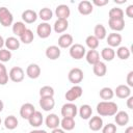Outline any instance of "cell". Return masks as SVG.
<instances>
[{
    "label": "cell",
    "instance_id": "1",
    "mask_svg": "<svg viewBox=\"0 0 133 133\" xmlns=\"http://www.w3.org/2000/svg\"><path fill=\"white\" fill-rule=\"evenodd\" d=\"M118 111V106L112 101H102L97 104V112L100 116H113Z\"/></svg>",
    "mask_w": 133,
    "mask_h": 133
},
{
    "label": "cell",
    "instance_id": "2",
    "mask_svg": "<svg viewBox=\"0 0 133 133\" xmlns=\"http://www.w3.org/2000/svg\"><path fill=\"white\" fill-rule=\"evenodd\" d=\"M69 53H70V56L73 58V59H76V60H79L81 58H83L85 56V53H86V49L83 45L81 44H73L71 47H70V50H69Z\"/></svg>",
    "mask_w": 133,
    "mask_h": 133
},
{
    "label": "cell",
    "instance_id": "3",
    "mask_svg": "<svg viewBox=\"0 0 133 133\" xmlns=\"http://www.w3.org/2000/svg\"><path fill=\"white\" fill-rule=\"evenodd\" d=\"M14 22V17L12 14L8 10V8L1 6L0 7V24L3 27H9L12 25Z\"/></svg>",
    "mask_w": 133,
    "mask_h": 133
},
{
    "label": "cell",
    "instance_id": "4",
    "mask_svg": "<svg viewBox=\"0 0 133 133\" xmlns=\"http://www.w3.org/2000/svg\"><path fill=\"white\" fill-rule=\"evenodd\" d=\"M77 113H78V107L72 102L65 103L61 107V115L63 117H72V118H74L77 115Z\"/></svg>",
    "mask_w": 133,
    "mask_h": 133
},
{
    "label": "cell",
    "instance_id": "5",
    "mask_svg": "<svg viewBox=\"0 0 133 133\" xmlns=\"http://www.w3.org/2000/svg\"><path fill=\"white\" fill-rule=\"evenodd\" d=\"M84 74L83 71L79 68H73L70 70L69 74H68V79L71 83H74L75 85H77L78 83H80L83 80Z\"/></svg>",
    "mask_w": 133,
    "mask_h": 133
},
{
    "label": "cell",
    "instance_id": "6",
    "mask_svg": "<svg viewBox=\"0 0 133 133\" xmlns=\"http://www.w3.org/2000/svg\"><path fill=\"white\" fill-rule=\"evenodd\" d=\"M82 94H83L82 87L79 86V85H74V86H72V87L65 92L64 97H65V100H66V101H69V102H74L75 100L79 99V98L82 96Z\"/></svg>",
    "mask_w": 133,
    "mask_h": 133
},
{
    "label": "cell",
    "instance_id": "7",
    "mask_svg": "<svg viewBox=\"0 0 133 133\" xmlns=\"http://www.w3.org/2000/svg\"><path fill=\"white\" fill-rule=\"evenodd\" d=\"M24 71L21 66H14L10 69L9 73H8V77L9 79L12 81V82H16V83H19L21 81H23L24 79Z\"/></svg>",
    "mask_w": 133,
    "mask_h": 133
},
{
    "label": "cell",
    "instance_id": "8",
    "mask_svg": "<svg viewBox=\"0 0 133 133\" xmlns=\"http://www.w3.org/2000/svg\"><path fill=\"white\" fill-rule=\"evenodd\" d=\"M52 27L48 22H43L37 25L36 27V33L41 38H47L51 35Z\"/></svg>",
    "mask_w": 133,
    "mask_h": 133
},
{
    "label": "cell",
    "instance_id": "9",
    "mask_svg": "<svg viewBox=\"0 0 133 133\" xmlns=\"http://www.w3.org/2000/svg\"><path fill=\"white\" fill-rule=\"evenodd\" d=\"M55 15L57 19H62V20H68V18L71 15V9L68 5L65 4H59L55 8Z\"/></svg>",
    "mask_w": 133,
    "mask_h": 133
},
{
    "label": "cell",
    "instance_id": "10",
    "mask_svg": "<svg viewBox=\"0 0 133 133\" xmlns=\"http://www.w3.org/2000/svg\"><path fill=\"white\" fill-rule=\"evenodd\" d=\"M113 91H114V95L119 99H127L128 97L131 96V88L126 84L117 85Z\"/></svg>",
    "mask_w": 133,
    "mask_h": 133
},
{
    "label": "cell",
    "instance_id": "11",
    "mask_svg": "<svg viewBox=\"0 0 133 133\" xmlns=\"http://www.w3.org/2000/svg\"><path fill=\"white\" fill-rule=\"evenodd\" d=\"M39 106L44 111H50L55 106V100L53 97H41Z\"/></svg>",
    "mask_w": 133,
    "mask_h": 133
},
{
    "label": "cell",
    "instance_id": "12",
    "mask_svg": "<svg viewBox=\"0 0 133 133\" xmlns=\"http://www.w3.org/2000/svg\"><path fill=\"white\" fill-rule=\"evenodd\" d=\"M92 10H94V5L91 4L90 1L83 0V1L79 2V4H78V11L82 16H87V15L91 14Z\"/></svg>",
    "mask_w": 133,
    "mask_h": 133
},
{
    "label": "cell",
    "instance_id": "13",
    "mask_svg": "<svg viewBox=\"0 0 133 133\" xmlns=\"http://www.w3.org/2000/svg\"><path fill=\"white\" fill-rule=\"evenodd\" d=\"M35 111V107L31 103H25L20 108V115L22 118L28 119Z\"/></svg>",
    "mask_w": 133,
    "mask_h": 133
},
{
    "label": "cell",
    "instance_id": "14",
    "mask_svg": "<svg viewBox=\"0 0 133 133\" xmlns=\"http://www.w3.org/2000/svg\"><path fill=\"white\" fill-rule=\"evenodd\" d=\"M45 123H46V126L53 130V129H56L60 126V118L55 114V113H50L49 115H47L46 119H45Z\"/></svg>",
    "mask_w": 133,
    "mask_h": 133
},
{
    "label": "cell",
    "instance_id": "15",
    "mask_svg": "<svg viewBox=\"0 0 133 133\" xmlns=\"http://www.w3.org/2000/svg\"><path fill=\"white\" fill-rule=\"evenodd\" d=\"M73 36L69 33H63L58 37V47L62 48V49H66L70 48L73 45Z\"/></svg>",
    "mask_w": 133,
    "mask_h": 133
},
{
    "label": "cell",
    "instance_id": "16",
    "mask_svg": "<svg viewBox=\"0 0 133 133\" xmlns=\"http://www.w3.org/2000/svg\"><path fill=\"white\" fill-rule=\"evenodd\" d=\"M103 126V118L100 115L91 116L88 121V127L91 131H100Z\"/></svg>",
    "mask_w": 133,
    "mask_h": 133
},
{
    "label": "cell",
    "instance_id": "17",
    "mask_svg": "<svg viewBox=\"0 0 133 133\" xmlns=\"http://www.w3.org/2000/svg\"><path fill=\"white\" fill-rule=\"evenodd\" d=\"M108 25L109 28L115 32L122 31L125 28V19H109Z\"/></svg>",
    "mask_w": 133,
    "mask_h": 133
},
{
    "label": "cell",
    "instance_id": "18",
    "mask_svg": "<svg viewBox=\"0 0 133 133\" xmlns=\"http://www.w3.org/2000/svg\"><path fill=\"white\" fill-rule=\"evenodd\" d=\"M47 58L51 59V60H55L57 58H59L60 54H61V51H60V48L58 46H49L47 49H46V52H45Z\"/></svg>",
    "mask_w": 133,
    "mask_h": 133
},
{
    "label": "cell",
    "instance_id": "19",
    "mask_svg": "<svg viewBox=\"0 0 133 133\" xmlns=\"http://www.w3.org/2000/svg\"><path fill=\"white\" fill-rule=\"evenodd\" d=\"M26 75L30 79H36L41 75V68L36 63H30L26 69Z\"/></svg>",
    "mask_w": 133,
    "mask_h": 133
},
{
    "label": "cell",
    "instance_id": "20",
    "mask_svg": "<svg viewBox=\"0 0 133 133\" xmlns=\"http://www.w3.org/2000/svg\"><path fill=\"white\" fill-rule=\"evenodd\" d=\"M129 114L128 112L124 111V110H121V111H117L115 114H114V121L116 123V125L118 126H125L129 123Z\"/></svg>",
    "mask_w": 133,
    "mask_h": 133
},
{
    "label": "cell",
    "instance_id": "21",
    "mask_svg": "<svg viewBox=\"0 0 133 133\" xmlns=\"http://www.w3.org/2000/svg\"><path fill=\"white\" fill-rule=\"evenodd\" d=\"M121 43H122V35L119 33L112 32V33L108 34V36H107V44L109 45L110 48L119 47Z\"/></svg>",
    "mask_w": 133,
    "mask_h": 133
},
{
    "label": "cell",
    "instance_id": "22",
    "mask_svg": "<svg viewBox=\"0 0 133 133\" xmlns=\"http://www.w3.org/2000/svg\"><path fill=\"white\" fill-rule=\"evenodd\" d=\"M37 14L33 9H26L22 12V19L27 24H32L37 20Z\"/></svg>",
    "mask_w": 133,
    "mask_h": 133
},
{
    "label": "cell",
    "instance_id": "23",
    "mask_svg": "<svg viewBox=\"0 0 133 133\" xmlns=\"http://www.w3.org/2000/svg\"><path fill=\"white\" fill-rule=\"evenodd\" d=\"M28 122H29V125L31 127H35V128L39 127L43 124V122H44V117H43L42 112L35 110L34 113L28 118Z\"/></svg>",
    "mask_w": 133,
    "mask_h": 133
},
{
    "label": "cell",
    "instance_id": "24",
    "mask_svg": "<svg viewBox=\"0 0 133 133\" xmlns=\"http://www.w3.org/2000/svg\"><path fill=\"white\" fill-rule=\"evenodd\" d=\"M20 44H21V42L17 37H15V36H8L4 41V46L9 51H11V50H18L20 48Z\"/></svg>",
    "mask_w": 133,
    "mask_h": 133
},
{
    "label": "cell",
    "instance_id": "25",
    "mask_svg": "<svg viewBox=\"0 0 133 133\" xmlns=\"http://www.w3.org/2000/svg\"><path fill=\"white\" fill-rule=\"evenodd\" d=\"M85 58L89 64L94 65L100 61V53L97 50H88L85 53Z\"/></svg>",
    "mask_w": 133,
    "mask_h": 133
},
{
    "label": "cell",
    "instance_id": "26",
    "mask_svg": "<svg viewBox=\"0 0 133 133\" xmlns=\"http://www.w3.org/2000/svg\"><path fill=\"white\" fill-rule=\"evenodd\" d=\"M92 71H94V74H95L96 76H98V77H103V76H105L106 73H107V66H106L105 62H103V61L100 60L99 62H97L96 64L92 65Z\"/></svg>",
    "mask_w": 133,
    "mask_h": 133
},
{
    "label": "cell",
    "instance_id": "27",
    "mask_svg": "<svg viewBox=\"0 0 133 133\" xmlns=\"http://www.w3.org/2000/svg\"><path fill=\"white\" fill-rule=\"evenodd\" d=\"M69 27V22L68 20H62V19H57L53 25V29L56 33H62L64 32Z\"/></svg>",
    "mask_w": 133,
    "mask_h": 133
},
{
    "label": "cell",
    "instance_id": "28",
    "mask_svg": "<svg viewBox=\"0 0 133 133\" xmlns=\"http://www.w3.org/2000/svg\"><path fill=\"white\" fill-rule=\"evenodd\" d=\"M78 113L82 119H89L92 114V109L88 104H83L80 106Z\"/></svg>",
    "mask_w": 133,
    "mask_h": 133
},
{
    "label": "cell",
    "instance_id": "29",
    "mask_svg": "<svg viewBox=\"0 0 133 133\" xmlns=\"http://www.w3.org/2000/svg\"><path fill=\"white\" fill-rule=\"evenodd\" d=\"M99 41L101 39H104L106 36H107V31H106V28L103 24H97L94 28V34Z\"/></svg>",
    "mask_w": 133,
    "mask_h": 133
},
{
    "label": "cell",
    "instance_id": "30",
    "mask_svg": "<svg viewBox=\"0 0 133 133\" xmlns=\"http://www.w3.org/2000/svg\"><path fill=\"white\" fill-rule=\"evenodd\" d=\"M101 57H102L105 61H111V60H113V58L115 57V51L113 50V48L105 47V48H103L102 51H101Z\"/></svg>",
    "mask_w": 133,
    "mask_h": 133
},
{
    "label": "cell",
    "instance_id": "31",
    "mask_svg": "<svg viewBox=\"0 0 133 133\" xmlns=\"http://www.w3.org/2000/svg\"><path fill=\"white\" fill-rule=\"evenodd\" d=\"M75 119L72 117H62V119L60 121V126L61 129L64 131H71L75 128Z\"/></svg>",
    "mask_w": 133,
    "mask_h": 133
},
{
    "label": "cell",
    "instance_id": "32",
    "mask_svg": "<svg viewBox=\"0 0 133 133\" xmlns=\"http://www.w3.org/2000/svg\"><path fill=\"white\" fill-rule=\"evenodd\" d=\"M19 121L15 115H8L4 119V127L8 130H14L18 127Z\"/></svg>",
    "mask_w": 133,
    "mask_h": 133
},
{
    "label": "cell",
    "instance_id": "33",
    "mask_svg": "<svg viewBox=\"0 0 133 133\" xmlns=\"http://www.w3.org/2000/svg\"><path fill=\"white\" fill-rule=\"evenodd\" d=\"M99 95H100V98H101L102 100H104V101H109V100H111V99L113 98L114 91H113L112 88L106 86V87H103V88L100 89Z\"/></svg>",
    "mask_w": 133,
    "mask_h": 133
},
{
    "label": "cell",
    "instance_id": "34",
    "mask_svg": "<svg viewBox=\"0 0 133 133\" xmlns=\"http://www.w3.org/2000/svg\"><path fill=\"white\" fill-rule=\"evenodd\" d=\"M37 17H38L39 19H42L44 22H48V21H50V20L52 19V17H53V11H52L51 8H49V7H43V8L38 11Z\"/></svg>",
    "mask_w": 133,
    "mask_h": 133
},
{
    "label": "cell",
    "instance_id": "35",
    "mask_svg": "<svg viewBox=\"0 0 133 133\" xmlns=\"http://www.w3.org/2000/svg\"><path fill=\"white\" fill-rule=\"evenodd\" d=\"M26 29H27V28H26L24 22H20V21H19V22H16V23L12 24V33H14L15 35L19 36V37L24 33V31H25Z\"/></svg>",
    "mask_w": 133,
    "mask_h": 133
},
{
    "label": "cell",
    "instance_id": "36",
    "mask_svg": "<svg viewBox=\"0 0 133 133\" xmlns=\"http://www.w3.org/2000/svg\"><path fill=\"white\" fill-rule=\"evenodd\" d=\"M33 38H34V35H33V32L32 30L30 29H26L24 31V33L20 36V42H22L23 44H26V45H29L33 42Z\"/></svg>",
    "mask_w": 133,
    "mask_h": 133
},
{
    "label": "cell",
    "instance_id": "37",
    "mask_svg": "<svg viewBox=\"0 0 133 133\" xmlns=\"http://www.w3.org/2000/svg\"><path fill=\"white\" fill-rule=\"evenodd\" d=\"M116 56L121 59V60H126L130 57V50L128 47H125V46H121L117 48L116 50Z\"/></svg>",
    "mask_w": 133,
    "mask_h": 133
},
{
    "label": "cell",
    "instance_id": "38",
    "mask_svg": "<svg viewBox=\"0 0 133 133\" xmlns=\"http://www.w3.org/2000/svg\"><path fill=\"white\" fill-rule=\"evenodd\" d=\"M85 44H86V46H87L90 50H96V49L99 47L100 42H99V39H98L95 35H88V36L86 37V39H85Z\"/></svg>",
    "mask_w": 133,
    "mask_h": 133
},
{
    "label": "cell",
    "instance_id": "39",
    "mask_svg": "<svg viewBox=\"0 0 133 133\" xmlns=\"http://www.w3.org/2000/svg\"><path fill=\"white\" fill-rule=\"evenodd\" d=\"M109 19H124V10L119 7H113L108 12Z\"/></svg>",
    "mask_w": 133,
    "mask_h": 133
},
{
    "label": "cell",
    "instance_id": "40",
    "mask_svg": "<svg viewBox=\"0 0 133 133\" xmlns=\"http://www.w3.org/2000/svg\"><path fill=\"white\" fill-rule=\"evenodd\" d=\"M54 88L49 85H45L39 89V97H53L54 96Z\"/></svg>",
    "mask_w": 133,
    "mask_h": 133
},
{
    "label": "cell",
    "instance_id": "41",
    "mask_svg": "<svg viewBox=\"0 0 133 133\" xmlns=\"http://www.w3.org/2000/svg\"><path fill=\"white\" fill-rule=\"evenodd\" d=\"M11 59V52L7 49H0V62H7Z\"/></svg>",
    "mask_w": 133,
    "mask_h": 133
},
{
    "label": "cell",
    "instance_id": "42",
    "mask_svg": "<svg viewBox=\"0 0 133 133\" xmlns=\"http://www.w3.org/2000/svg\"><path fill=\"white\" fill-rule=\"evenodd\" d=\"M102 133H116V126L112 123H109L102 127Z\"/></svg>",
    "mask_w": 133,
    "mask_h": 133
},
{
    "label": "cell",
    "instance_id": "43",
    "mask_svg": "<svg viewBox=\"0 0 133 133\" xmlns=\"http://www.w3.org/2000/svg\"><path fill=\"white\" fill-rule=\"evenodd\" d=\"M8 73L7 72H3V73H0V85H5L7 82H8Z\"/></svg>",
    "mask_w": 133,
    "mask_h": 133
},
{
    "label": "cell",
    "instance_id": "44",
    "mask_svg": "<svg viewBox=\"0 0 133 133\" xmlns=\"http://www.w3.org/2000/svg\"><path fill=\"white\" fill-rule=\"evenodd\" d=\"M126 81H127V85L129 87H133V71H130L127 75V78H126Z\"/></svg>",
    "mask_w": 133,
    "mask_h": 133
},
{
    "label": "cell",
    "instance_id": "45",
    "mask_svg": "<svg viewBox=\"0 0 133 133\" xmlns=\"http://www.w3.org/2000/svg\"><path fill=\"white\" fill-rule=\"evenodd\" d=\"M108 3H109V0H92L91 2L92 5H97V6H105Z\"/></svg>",
    "mask_w": 133,
    "mask_h": 133
},
{
    "label": "cell",
    "instance_id": "46",
    "mask_svg": "<svg viewBox=\"0 0 133 133\" xmlns=\"http://www.w3.org/2000/svg\"><path fill=\"white\" fill-rule=\"evenodd\" d=\"M125 14H126V15H127V17H129L130 19H132V18H133V4H130V5L126 8Z\"/></svg>",
    "mask_w": 133,
    "mask_h": 133
},
{
    "label": "cell",
    "instance_id": "47",
    "mask_svg": "<svg viewBox=\"0 0 133 133\" xmlns=\"http://www.w3.org/2000/svg\"><path fill=\"white\" fill-rule=\"evenodd\" d=\"M126 104H127V107L129 109H133V97L132 96L127 98V103Z\"/></svg>",
    "mask_w": 133,
    "mask_h": 133
},
{
    "label": "cell",
    "instance_id": "48",
    "mask_svg": "<svg viewBox=\"0 0 133 133\" xmlns=\"http://www.w3.org/2000/svg\"><path fill=\"white\" fill-rule=\"evenodd\" d=\"M51 133H65V131L62 130L61 128H56V129H53Z\"/></svg>",
    "mask_w": 133,
    "mask_h": 133
},
{
    "label": "cell",
    "instance_id": "49",
    "mask_svg": "<svg viewBox=\"0 0 133 133\" xmlns=\"http://www.w3.org/2000/svg\"><path fill=\"white\" fill-rule=\"evenodd\" d=\"M29 133H48L47 131H45V130H41V129H35V130H32V131H30Z\"/></svg>",
    "mask_w": 133,
    "mask_h": 133
},
{
    "label": "cell",
    "instance_id": "50",
    "mask_svg": "<svg viewBox=\"0 0 133 133\" xmlns=\"http://www.w3.org/2000/svg\"><path fill=\"white\" fill-rule=\"evenodd\" d=\"M3 72H7V71H6L5 65L2 62H0V73H3Z\"/></svg>",
    "mask_w": 133,
    "mask_h": 133
},
{
    "label": "cell",
    "instance_id": "51",
    "mask_svg": "<svg viewBox=\"0 0 133 133\" xmlns=\"http://www.w3.org/2000/svg\"><path fill=\"white\" fill-rule=\"evenodd\" d=\"M125 133H133V126H129V127L125 130Z\"/></svg>",
    "mask_w": 133,
    "mask_h": 133
},
{
    "label": "cell",
    "instance_id": "52",
    "mask_svg": "<svg viewBox=\"0 0 133 133\" xmlns=\"http://www.w3.org/2000/svg\"><path fill=\"white\" fill-rule=\"evenodd\" d=\"M3 46H4V38L0 35V49H2Z\"/></svg>",
    "mask_w": 133,
    "mask_h": 133
},
{
    "label": "cell",
    "instance_id": "53",
    "mask_svg": "<svg viewBox=\"0 0 133 133\" xmlns=\"http://www.w3.org/2000/svg\"><path fill=\"white\" fill-rule=\"evenodd\" d=\"M3 108H4V104H3L2 100H0V112L3 110Z\"/></svg>",
    "mask_w": 133,
    "mask_h": 133
},
{
    "label": "cell",
    "instance_id": "54",
    "mask_svg": "<svg viewBox=\"0 0 133 133\" xmlns=\"http://www.w3.org/2000/svg\"><path fill=\"white\" fill-rule=\"evenodd\" d=\"M114 2H115V3H121V4H122V3H126L127 0H122V1H116V0H115Z\"/></svg>",
    "mask_w": 133,
    "mask_h": 133
},
{
    "label": "cell",
    "instance_id": "55",
    "mask_svg": "<svg viewBox=\"0 0 133 133\" xmlns=\"http://www.w3.org/2000/svg\"><path fill=\"white\" fill-rule=\"evenodd\" d=\"M1 123H2V121H1V117H0V125H1Z\"/></svg>",
    "mask_w": 133,
    "mask_h": 133
}]
</instances>
